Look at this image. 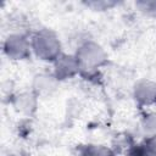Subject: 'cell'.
<instances>
[{
  "mask_svg": "<svg viewBox=\"0 0 156 156\" xmlns=\"http://www.w3.org/2000/svg\"><path fill=\"white\" fill-rule=\"evenodd\" d=\"M32 48L35 51L37 56L41 60H57L60 54V41L57 38L48 32L41 30L33 37Z\"/></svg>",
  "mask_w": 156,
  "mask_h": 156,
  "instance_id": "1",
  "label": "cell"
},
{
  "mask_svg": "<svg viewBox=\"0 0 156 156\" xmlns=\"http://www.w3.org/2000/svg\"><path fill=\"white\" fill-rule=\"evenodd\" d=\"M105 60V54L102 49L93 43L85 44L80 48L79 52L77 54V61L80 68L85 69H94L100 66Z\"/></svg>",
  "mask_w": 156,
  "mask_h": 156,
  "instance_id": "2",
  "label": "cell"
},
{
  "mask_svg": "<svg viewBox=\"0 0 156 156\" xmlns=\"http://www.w3.org/2000/svg\"><path fill=\"white\" fill-rule=\"evenodd\" d=\"M4 51L13 60H22L29 55V43L23 35L12 34L5 40Z\"/></svg>",
  "mask_w": 156,
  "mask_h": 156,
  "instance_id": "3",
  "label": "cell"
},
{
  "mask_svg": "<svg viewBox=\"0 0 156 156\" xmlns=\"http://www.w3.org/2000/svg\"><path fill=\"white\" fill-rule=\"evenodd\" d=\"M79 69L77 58L71 56H58L56 60V77L67 78L73 76Z\"/></svg>",
  "mask_w": 156,
  "mask_h": 156,
  "instance_id": "4",
  "label": "cell"
},
{
  "mask_svg": "<svg viewBox=\"0 0 156 156\" xmlns=\"http://www.w3.org/2000/svg\"><path fill=\"white\" fill-rule=\"evenodd\" d=\"M135 96L143 102H152L156 100V85L150 82H143L135 87Z\"/></svg>",
  "mask_w": 156,
  "mask_h": 156,
  "instance_id": "5",
  "label": "cell"
},
{
  "mask_svg": "<svg viewBox=\"0 0 156 156\" xmlns=\"http://www.w3.org/2000/svg\"><path fill=\"white\" fill-rule=\"evenodd\" d=\"M83 156H113L111 150L100 145H89L84 149Z\"/></svg>",
  "mask_w": 156,
  "mask_h": 156,
  "instance_id": "6",
  "label": "cell"
},
{
  "mask_svg": "<svg viewBox=\"0 0 156 156\" xmlns=\"http://www.w3.org/2000/svg\"><path fill=\"white\" fill-rule=\"evenodd\" d=\"M135 6L149 16H156V1H139Z\"/></svg>",
  "mask_w": 156,
  "mask_h": 156,
  "instance_id": "7",
  "label": "cell"
},
{
  "mask_svg": "<svg viewBox=\"0 0 156 156\" xmlns=\"http://www.w3.org/2000/svg\"><path fill=\"white\" fill-rule=\"evenodd\" d=\"M145 151L150 156H156V135H152L149 139V141H147V144L145 146Z\"/></svg>",
  "mask_w": 156,
  "mask_h": 156,
  "instance_id": "8",
  "label": "cell"
},
{
  "mask_svg": "<svg viewBox=\"0 0 156 156\" xmlns=\"http://www.w3.org/2000/svg\"><path fill=\"white\" fill-rule=\"evenodd\" d=\"M115 5V2H106V1H98V2H88V6H93L94 9H98V10H100L101 9V6H104V9H108V7H111V6H113Z\"/></svg>",
  "mask_w": 156,
  "mask_h": 156,
  "instance_id": "9",
  "label": "cell"
}]
</instances>
